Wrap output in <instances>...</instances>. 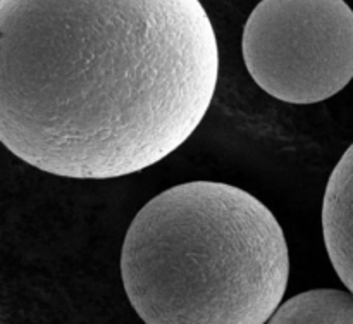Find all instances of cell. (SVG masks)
Segmentation results:
<instances>
[{
	"label": "cell",
	"mask_w": 353,
	"mask_h": 324,
	"mask_svg": "<svg viewBox=\"0 0 353 324\" xmlns=\"http://www.w3.org/2000/svg\"><path fill=\"white\" fill-rule=\"evenodd\" d=\"M121 278L145 324H268L288 286V243L252 193L183 183L134 216Z\"/></svg>",
	"instance_id": "obj_2"
},
{
	"label": "cell",
	"mask_w": 353,
	"mask_h": 324,
	"mask_svg": "<svg viewBox=\"0 0 353 324\" xmlns=\"http://www.w3.org/2000/svg\"><path fill=\"white\" fill-rule=\"evenodd\" d=\"M268 324H353V293L333 288L299 293L281 303Z\"/></svg>",
	"instance_id": "obj_5"
},
{
	"label": "cell",
	"mask_w": 353,
	"mask_h": 324,
	"mask_svg": "<svg viewBox=\"0 0 353 324\" xmlns=\"http://www.w3.org/2000/svg\"><path fill=\"white\" fill-rule=\"evenodd\" d=\"M217 78L200 0L0 2V140L48 174L110 179L164 161Z\"/></svg>",
	"instance_id": "obj_1"
},
{
	"label": "cell",
	"mask_w": 353,
	"mask_h": 324,
	"mask_svg": "<svg viewBox=\"0 0 353 324\" xmlns=\"http://www.w3.org/2000/svg\"><path fill=\"white\" fill-rule=\"evenodd\" d=\"M323 234L334 271L353 293V143L327 181L323 202Z\"/></svg>",
	"instance_id": "obj_4"
},
{
	"label": "cell",
	"mask_w": 353,
	"mask_h": 324,
	"mask_svg": "<svg viewBox=\"0 0 353 324\" xmlns=\"http://www.w3.org/2000/svg\"><path fill=\"white\" fill-rule=\"evenodd\" d=\"M241 50L265 93L296 105L323 102L353 79V10L345 0H262Z\"/></svg>",
	"instance_id": "obj_3"
}]
</instances>
